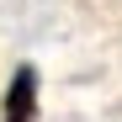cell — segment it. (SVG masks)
I'll return each instance as SVG.
<instances>
[{
	"label": "cell",
	"mask_w": 122,
	"mask_h": 122,
	"mask_svg": "<svg viewBox=\"0 0 122 122\" xmlns=\"http://www.w3.org/2000/svg\"><path fill=\"white\" fill-rule=\"evenodd\" d=\"M0 122H37V69H32V64H16L11 85H5Z\"/></svg>",
	"instance_id": "obj_1"
}]
</instances>
